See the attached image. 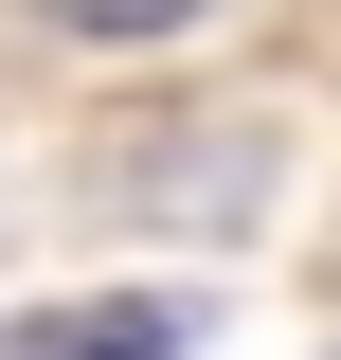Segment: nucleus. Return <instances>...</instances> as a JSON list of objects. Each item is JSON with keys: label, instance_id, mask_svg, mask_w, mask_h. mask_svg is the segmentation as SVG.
<instances>
[{"label": "nucleus", "instance_id": "f257e3e1", "mask_svg": "<svg viewBox=\"0 0 341 360\" xmlns=\"http://www.w3.org/2000/svg\"><path fill=\"white\" fill-rule=\"evenodd\" d=\"M180 342H198L180 288H108V307H18L0 324V360H180Z\"/></svg>", "mask_w": 341, "mask_h": 360}, {"label": "nucleus", "instance_id": "f03ea898", "mask_svg": "<svg viewBox=\"0 0 341 360\" xmlns=\"http://www.w3.org/2000/svg\"><path fill=\"white\" fill-rule=\"evenodd\" d=\"M72 37H180V18H215V0H54Z\"/></svg>", "mask_w": 341, "mask_h": 360}]
</instances>
